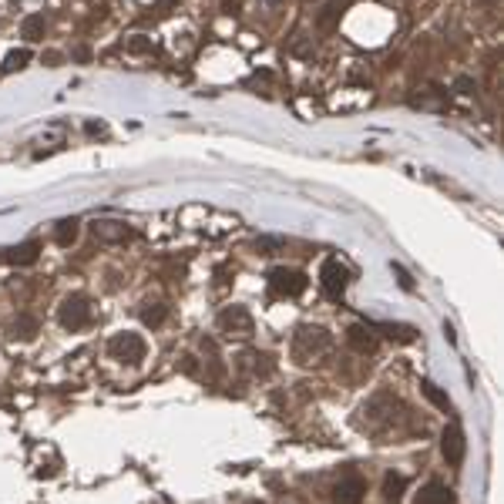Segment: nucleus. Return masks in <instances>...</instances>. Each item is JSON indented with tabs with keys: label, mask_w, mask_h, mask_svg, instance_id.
<instances>
[{
	"label": "nucleus",
	"mask_w": 504,
	"mask_h": 504,
	"mask_svg": "<svg viewBox=\"0 0 504 504\" xmlns=\"http://www.w3.org/2000/svg\"><path fill=\"white\" fill-rule=\"evenodd\" d=\"M414 504H457L454 501V491L447 484H440V481H427L424 487H420V494L414 498Z\"/></svg>",
	"instance_id": "obj_10"
},
{
	"label": "nucleus",
	"mask_w": 504,
	"mask_h": 504,
	"mask_svg": "<svg viewBox=\"0 0 504 504\" xmlns=\"http://www.w3.org/2000/svg\"><path fill=\"white\" fill-rule=\"evenodd\" d=\"M420 390H424V397H427L437 410H444V414H451V397L440 390V387H434V383H420Z\"/></svg>",
	"instance_id": "obj_18"
},
{
	"label": "nucleus",
	"mask_w": 504,
	"mask_h": 504,
	"mask_svg": "<svg viewBox=\"0 0 504 504\" xmlns=\"http://www.w3.org/2000/svg\"><path fill=\"white\" fill-rule=\"evenodd\" d=\"M219 329L226 333V336H252V313L246 306H226L222 313H219Z\"/></svg>",
	"instance_id": "obj_5"
},
{
	"label": "nucleus",
	"mask_w": 504,
	"mask_h": 504,
	"mask_svg": "<svg viewBox=\"0 0 504 504\" xmlns=\"http://www.w3.org/2000/svg\"><path fill=\"white\" fill-rule=\"evenodd\" d=\"M168 320V306H162V302H155V306H148V309H142V323L145 327H162Z\"/></svg>",
	"instance_id": "obj_20"
},
{
	"label": "nucleus",
	"mask_w": 504,
	"mask_h": 504,
	"mask_svg": "<svg viewBox=\"0 0 504 504\" xmlns=\"http://www.w3.org/2000/svg\"><path fill=\"white\" fill-rule=\"evenodd\" d=\"M440 454H444V461H447L451 467H461V464H464L467 440H464V430L457 427V424L444 427V434H440Z\"/></svg>",
	"instance_id": "obj_7"
},
{
	"label": "nucleus",
	"mask_w": 504,
	"mask_h": 504,
	"mask_svg": "<svg viewBox=\"0 0 504 504\" xmlns=\"http://www.w3.org/2000/svg\"><path fill=\"white\" fill-rule=\"evenodd\" d=\"M128 50H131V54H145V50H151V41H145L142 34H135V37L128 41Z\"/></svg>",
	"instance_id": "obj_22"
},
{
	"label": "nucleus",
	"mask_w": 504,
	"mask_h": 504,
	"mask_svg": "<svg viewBox=\"0 0 504 504\" xmlns=\"http://www.w3.org/2000/svg\"><path fill=\"white\" fill-rule=\"evenodd\" d=\"M27 61H30V50H14V54H7V61L0 64V75H10V71H21Z\"/></svg>",
	"instance_id": "obj_21"
},
{
	"label": "nucleus",
	"mask_w": 504,
	"mask_h": 504,
	"mask_svg": "<svg viewBox=\"0 0 504 504\" xmlns=\"http://www.w3.org/2000/svg\"><path fill=\"white\" fill-rule=\"evenodd\" d=\"M266 3H273V7H276V3H282V0H266Z\"/></svg>",
	"instance_id": "obj_25"
},
{
	"label": "nucleus",
	"mask_w": 504,
	"mask_h": 504,
	"mask_svg": "<svg viewBox=\"0 0 504 504\" xmlns=\"http://www.w3.org/2000/svg\"><path fill=\"white\" fill-rule=\"evenodd\" d=\"M320 286H323V293L329 300H340L347 293V286H350V269L340 259H327L323 269H320Z\"/></svg>",
	"instance_id": "obj_4"
},
{
	"label": "nucleus",
	"mask_w": 504,
	"mask_h": 504,
	"mask_svg": "<svg viewBox=\"0 0 504 504\" xmlns=\"http://www.w3.org/2000/svg\"><path fill=\"white\" fill-rule=\"evenodd\" d=\"M363 494H367V481L356 478V474H347V478L333 487V501L336 504H360Z\"/></svg>",
	"instance_id": "obj_8"
},
{
	"label": "nucleus",
	"mask_w": 504,
	"mask_h": 504,
	"mask_svg": "<svg viewBox=\"0 0 504 504\" xmlns=\"http://www.w3.org/2000/svg\"><path fill=\"white\" fill-rule=\"evenodd\" d=\"M91 232H95L98 242H125V239H131V229L125 222H118V219H98L91 226Z\"/></svg>",
	"instance_id": "obj_9"
},
{
	"label": "nucleus",
	"mask_w": 504,
	"mask_h": 504,
	"mask_svg": "<svg viewBox=\"0 0 504 504\" xmlns=\"http://www.w3.org/2000/svg\"><path fill=\"white\" fill-rule=\"evenodd\" d=\"M461 95H474V81L471 77H457V84H454Z\"/></svg>",
	"instance_id": "obj_24"
},
{
	"label": "nucleus",
	"mask_w": 504,
	"mask_h": 504,
	"mask_svg": "<svg viewBox=\"0 0 504 504\" xmlns=\"http://www.w3.org/2000/svg\"><path fill=\"white\" fill-rule=\"evenodd\" d=\"M202 350L209 353V377L219 380L226 374V367H222V360H219V350H215V340H202Z\"/></svg>",
	"instance_id": "obj_17"
},
{
	"label": "nucleus",
	"mask_w": 504,
	"mask_h": 504,
	"mask_svg": "<svg viewBox=\"0 0 504 504\" xmlns=\"http://www.w3.org/2000/svg\"><path fill=\"white\" fill-rule=\"evenodd\" d=\"M239 367H242V370H249V374H262V377L273 370L269 356H266V353H255V350H246V353H242V356H239Z\"/></svg>",
	"instance_id": "obj_14"
},
{
	"label": "nucleus",
	"mask_w": 504,
	"mask_h": 504,
	"mask_svg": "<svg viewBox=\"0 0 504 504\" xmlns=\"http://www.w3.org/2000/svg\"><path fill=\"white\" fill-rule=\"evenodd\" d=\"M403 491H407V478L403 474H387L383 478V498L387 501H400Z\"/></svg>",
	"instance_id": "obj_16"
},
{
	"label": "nucleus",
	"mask_w": 504,
	"mask_h": 504,
	"mask_svg": "<svg viewBox=\"0 0 504 504\" xmlns=\"http://www.w3.org/2000/svg\"><path fill=\"white\" fill-rule=\"evenodd\" d=\"M37 252H41V246L30 239V242H21V246L7 249V262L10 266H30V262H37Z\"/></svg>",
	"instance_id": "obj_12"
},
{
	"label": "nucleus",
	"mask_w": 504,
	"mask_h": 504,
	"mask_svg": "<svg viewBox=\"0 0 504 504\" xmlns=\"http://www.w3.org/2000/svg\"><path fill=\"white\" fill-rule=\"evenodd\" d=\"M57 320H61V327L71 329V333L84 329L91 323V302H88V296H81V293L64 296V302L57 306Z\"/></svg>",
	"instance_id": "obj_2"
},
{
	"label": "nucleus",
	"mask_w": 504,
	"mask_h": 504,
	"mask_svg": "<svg viewBox=\"0 0 504 504\" xmlns=\"http://www.w3.org/2000/svg\"><path fill=\"white\" fill-rule=\"evenodd\" d=\"M44 30H48L44 14H30V17H24V24H21V34H24L27 41H44Z\"/></svg>",
	"instance_id": "obj_15"
},
{
	"label": "nucleus",
	"mask_w": 504,
	"mask_h": 504,
	"mask_svg": "<svg viewBox=\"0 0 504 504\" xmlns=\"http://www.w3.org/2000/svg\"><path fill=\"white\" fill-rule=\"evenodd\" d=\"M394 276H397V282H400L403 289H414V279L407 276V269H403V266H394Z\"/></svg>",
	"instance_id": "obj_23"
},
{
	"label": "nucleus",
	"mask_w": 504,
	"mask_h": 504,
	"mask_svg": "<svg viewBox=\"0 0 504 504\" xmlns=\"http://www.w3.org/2000/svg\"><path fill=\"white\" fill-rule=\"evenodd\" d=\"M329 343H333V336L323 327H300L293 336V356L300 363H309V360L323 356L329 350Z\"/></svg>",
	"instance_id": "obj_1"
},
{
	"label": "nucleus",
	"mask_w": 504,
	"mask_h": 504,
	"mask_svg": "<svg viewBox=\"0 0 504 504\" xmlns=\"http://www.w3.org/2000/svg\"><path fill=\"white\" fill-rule=\"evenodd\" d=\"M269 289H273L276 296H300L302 289H306V276H302L300 269L276 266V269L269 273Z\"/></svg>",
	"instance_id": "obj_6"
},
{
	"label": "nucleus",
	"mask_w": 504,
	"mask_h": 504,
	"mask_svg": "<svg viewBox=\"0 0 504 504\" xmlns=\"http://www.w3.org/2000/svg\"><path fill=\"white\" fill-rule=\"evenodd\" d=\"M37 329H41V323H37V316H30V313H21L14 323H10V336L14 340H34L37 336Z\"/></svg>",
	"instance_id": "obj_13"
},
{
	"label": "nucleus",
	"mask_w": 504,
	"mask_h": 504,
	"mask_svg": "<svg viewBox=\"0 0 504 504\" xmlns=\"http://www.w3.org/2000/svg\"><path fill=\"white\" fill-rule=\"evenodd\" d=\"M347 343H350L356 353H370L377 347V336H374V329L363 327V323H356V327L347 329Z\"/></svg>",
	"instance_id": "obj_11"
},
{
	"label": "nucleus",
	"mask_w": 504,
	"mask_h": 504,
	"mask_svg": "<svg viewBox=\"0 0 504 504\" xmlns=\"http://www.w3.org/2000/svg\"><path fill=\"white\" fill-rule=\"evenodd\" d=\"M54 239H57V246H71V242L77 239V219H64V222H57Z\"/></svg>",
	"instance_id": "obj_19"
},
{
	"label": "nucleus",
	"mask_w": 504,
	"mask_h": 504,
	"mask_svg": "<svg viewBox=\"0 0 504 504\" xmlns=\"http://www.w3.org/2000/svg\"><path fill=\"white\" fill-rule=\"evenodd\" d=\"M145 340L138 336V333H118V336H111L108 340V353L115 356V360H122V363H142L145 360Z\"/></svg>",
	"instance_id": "obj_3"
}]
</instances>
